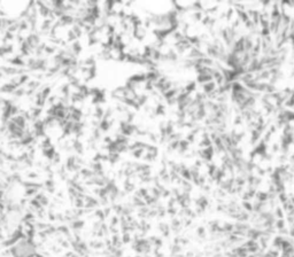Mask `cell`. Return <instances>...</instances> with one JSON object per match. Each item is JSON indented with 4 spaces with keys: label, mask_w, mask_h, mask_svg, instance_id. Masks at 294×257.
Returning a JSON list of instances; mask_svg holds the SVG:
<instances>
[{
    "label": "cell",
    "mask_w": 294,
    "mask_h": 257,
    "mask_svg": "<svg viewBox=\"0 0 294 257\" xmlns=\"http://www.w3.org/2000/svg\"><path fill=\"white\" fill-rule=\"evenodd\" d=\"M62 257H78V255L77 254H75V253H71V251H70V253H67L64 256H62Z\"/></svg>",
    "instance_id": "1"
}]
</instances>
